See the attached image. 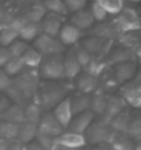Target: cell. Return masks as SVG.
<instances>
[{"mask_svg":"<svg viewBox=\"0 0 141 150\" xmlns=\"http://www.w3.org/2000/svg\"><path fill=\"white\" fill-rule=\"evenodd\" d=\"M68 91V86L62 80L40 81L36 92L37 98H39L37 103L40 105V108H54L57 103H59L62 99L67 98Z\"/></svg>","mask_w":141,"mask_h":150,"instance_id":"cell-1","label":"cell"},{"mask_svg":"<svg viewBox=\"0 0 141 150\" xmlns=\"http://www.w3.org/2000/svg\"><path fill=\"white\" fill-rule=\"evenodd\" d=\"M64 57L62 55H50L43 57L42 62L37 68V73L40 80L44 81H57L64 80Z\"/></svg>","mask_w":141,"mask_h":150,"instance_id":"cell-2","label":"cell"},{"mask_svg":"<svg viewBox=\"0 0 141 150\" xmlns=\"http://www.w3.org/2000/svg\"><path fill=\"white\" fill-rule=\"evenodd\" d=\"M11 83L22 92V95L26 98V100L31 99L36 95L39 84H40V77H39L37 69L25 68L18 76H15L11 80Z\"/></svg>","mask_w":141,"mask_h":150,"instance_id":"cell-3","label":"cell"},{"mask_svg":"<svg viewBox=\"0 0 141 150\" xmlns=\"http://www.w3.org/2000/svg\"><path fill=\"white\" fill-rule=\"evenodd\" d=\"M35 50L42 57H50V55H62L65 52V46L57 37H51L40 33L35 39Z\"/></svg>","mask_w":141,"mask_h":150,"instance_id":"cell-4","label":"cell"},{"mask_svg":"<svg viewBox=\"0 0 141 150\" xmlns=\"http://www.w3.org/2000/svg\"><path fill=\"white\" fill-rule=\"evenodd\" d=\"M114 22L116 23L119 32H138L141 25L140 15L134 8H127L123 7V10L119 14H116V18L114 19Z\"/></svg>","mask_w":141,"mask_h":150,"instance_id":"cell-5","label":"cell"},{"mask_svg":"<svg viewBox=\"0 0 141 150\" xmlns=\"http://www.w3.org/2000/svg\"><path fill=\"white\" fill-rule=\"evenodd\" d=\"M120 98L127 105H130L134 109H138L141 105V84L140 74L137 72L133 80L125 83L120 88Z\"/></svg>","mask_w":141,"mask_h":150,"instance_id":"cell-6","label":"cell"},{"mask_svg":"<svg viewBox=\"0 0 141 150\" xmlns=\"http://www.w3.org/2000/svg\"><path fill=\"white\" fill-rule=\"evenodd\" d=\"M112 134L114 131L111 129V127L100 120L98 123H91V125L87 128L83 137L86 142H90L93 145H101V143H108Z\"/></svg>","mask_w":141,"mask_h":150,"instance_id":"cell-7","label":"cell"},{"mask_svg":"<svg viewBox=\"0 0 141 150\" xmlns=\"http://www.w3.org/2000/svg\"><path fill=\"white\" fill-rule=\"evenodd\" d=\"M111 44H112V41L105 40V39H101V37H97V36H93V35L82 39V43H80V46L91 57H100V58H104L105 55L109 52Z\"/></svg>","mask_w":141,"mask_h":150,"instance_id":"cell-8","label":"cell"},{"mask_svg":"<svg viewBox=\"0 0 141 150\" xmlns=\"http://www.w3.org/2000/svg\"><path fill=\"white\" fill-rule=\"evenodd\" d=\"M64 132V128L59 125V123L54 118L53 113L42 114L40 120L37 123V134L47 135L51 138H57Z\"/></svg>","mask_w":141,"mask_h":150,"instance_id":"cell-9","label":"cell"},{"mask_svg":"<svg viewBox=\"0 0 141 150\" xmlns=\"http://www.w3.org/2000/svg\"><path fill=\"white\" fill-rule=\"evenodd\" d=\"M64 25V18L59 15H54V14H46L44 18L40 21L39 28H40V33L47 35L51 37H58V33L61 30V28Z\"/></svg>","mask_w":141,"mask_h":150,"instance_id":"cell-10","label":"cell"},{"mask_svg":"<svg viewBox=\"0 0 141 150\" xmlns=\"http://www.w3.org/2000/svg\"><path fill=\"white\" fill-rule=\"evenodd\" d=\"M55 145L67 147V149H72V150H80L83 146L86 145V139L83 135L76 134L72 131H67L62 132L59 137L55 138Z\"/></svg>","mask_w":141,"mask_h":150,"instance_id":"cell-11","label":"cell"},{"mask_svg":"<svg viewBox=\"0 0 141 150\" xmlns=\"http://www.w3.org/2000/svg\"><path fill=\"white\" fill-rule=\"evenodd\" d=\"M116 83H127L134 79L137 74V65L134 61H129V62H122V64L114 65V70H112Z\"/></svg>","mask_w":141,"mask_h":150,"instance_id":"cell-12","label":"cell"},{"mask_svg":"<svg viewBox=\"0 0 141 150\" xmlns=\"http://www.w3.org/2000/svg\"><path fill=\"white\" fill-rule=\"evenodd\" d=\"M94 116L96 114L93 113L91 110H87V112H83L80 114H76L73 116L71 123H69L68 128L69 131L76 132V134H80V135H84V132L87 131V128L91 125V123L94 121Z\"/></svg>","mask_w":141,"mask_h":150,"instance_id":"cell-13","label":"cell"},{"mask_svg":"<svg viewBox=\"0 0 141 150\" xmlns=\"http://www.w3.org/2000/svg\"><path fill=\"white\" fill-rule=\"evenodd\" d=\"M53 116H54V118L58 121L62 128L68 127L73 117L72 109H71V98L67 96L65 99H62L59 103L55 105L54 110H53Z\"/></svg>","mask_w":141,"mask_h":150,"instance_id":"cell-14","label":"cell"},{"mask_svg":"<svg viewBox=\"0 0 141 150\" xmlns=\"http://www.w3.org/2000/svg\"><path fill=\"white\" fill-rule=\"evenodd\" d=\"M82 37H83L82 30H79L77 28H75L71 23H64L57 39L64 46H76L79 43V40H82Z\"/></svg>","mask_w":141,"mask_h":150,"instance_id":"cell-15","label":"cell"},{"mask_svg":"<svg viewBox=\"0 0 141 150\" xmlns=\"http://www.w3.org/2000/svg\"><path fill=\"white\" fill-rule=\"evenodd\" d=\"M91 35L112 41L114 39H118L120 32H119L116 23L114 21H111V22H101L98 25H96V26L93 28V30H91Z\"/></svg>","mask_w":141,"mask_h":150,"instance_id":"cell-16","label":"cell"},{"mask_svg":"<svg viewBox=\"0 0 141 150\" xmlns=\"http://www.w3.org/2000/svg\"><path fill=\"white\" fill-rule=\"evenodd\" d=\"M71 25H73L82 32L87 30V29H91L93 25H94V19H93L90 10L82 8L79 11H75L72 14V17H71Z\"/></svg>","mask_w":141,"mask_h":150,"instance_id":"cell-17","label":"cell"},{"mask_svg":"<svg viewBox=\"0 0 141 150\" xmlns=\"http://www.w3.org/2000/svg\"><path fill=\"white\" fill-rule=\"evenodd\" d=\"M136 57H137V54L134 51L129 50L126 47L118 46V47H114L111 52H108L107 62L111 65H118V64H122V62L133 61V58H136Z\"/></svg>","mask_w":141,"mask_h":150,"instance_id":"cell-18","label":"cell"},{"mask_svg":"<svg viewBox=\"0 0 141 150\" xmlns=\"http://www.w3.org/2000/svg\"><path fill=\"white\" fill-rule=\"evenodd\" d=\"M98 84H100V80L90 76V74H87V73L79 74L76 77V88L80 94L90 95L91 92H94L97 90Z\"/></svg>","mask_w":141,"mask_h":150,"instance_id":"cell-19","label":"cell"},{"mask_svg":"<svg viewBox=\"0 0 141 150\" xmlns=\"http://www.w3.org/2000/svg\"><path fill=\"white\" fill-rule=\"evenodd\" d=\"M62 65H64V79H67V80L76 79L80 74V72H82V68H80V65L77 64V61L72 51H69L68 54L64 57Z\"/></svg>","mask_w":141,"mask_h":150,"instance_id":"cell-20","label":"cell"},{"mask_svg":"<svg viewBox=\"0 0 141 150\" xmlns=\"http://www.w3.org/2000/svg\"><path fill=\"white\" fill-rule=\"evenodd\" d=\"M107 66H108V62L105 58H100V57H91L90 62L83 68L84 73L90 74L93 77L98 79L102 74V73L107 70Z\"/></svg>","mask_w":141,"mask_h":150,"instance_id":"cell-21","label":"cell"},{"mask_svg":"<svg viewBox=\"0 0 141 150\" xmlns=\"http://www.w3.org/2000/svg\"><path fill=\"white\" fill-rule=\"evenodd\" d=\"M37 134V125L33 123H29V121H24L22 124H19L18 127V135H17V139L18 142H21L22 145H26L29 142H32L35 139Z\"/></svg>","mask_w":141,"mask_h":150,"instance_id":"cell-22","label":"cell"},{"mask_svg":"<svg viewBox=\"0 0 141 150\" xmlns=\"http://www.w3.org/2000/svg\"><path fill=\"white\" fill-rule=\"evenodd\" d=\"M108 145L114 150H134V145L130 137H127L126 134H119V132L112 134Z\"/></svg>","mask_w":141,"mask_h":150,"instance_id":"cell-23","label":"cell"},{"mask_svg":"<svg viewBox=\"0 0 141 150\" xmlns=\"http://www.w3.org/2000/svg\"><path fill=\"white\" fill-rule=\"evenodd\" d=\"M0 120L17 124V125L22 124L24 121H25V117H24V108L22 106H18V105H11L4 113L0 114Z\"/></svg>","mask_w":141,"mask_h":150,"instance_id":"cell-24","label":"cell"},{"mask_svg":"<svg viewBox=\"0 0 141 150\" xmlns=\"http://www.w3.org/2000/svg\"><path fill=\"white\" fill-rule=\"evenodd\" d=\"M90 100H91L90 95L80 94V92H79L77 95H75L73 98H71V109H72L73 116L90 110Z\"/></svg>","mask_w":141,"mask_h":150,"instance_id":"cell-25","label":"cell"},{"mask_svg":"<svg viewBox=\"0 0 141 150\" xmlns=\"http://www.w3.org/2000/svg\"><path fill=\"white\" fill-rule=\"evenodd\" d=\"M118 43L119 46L126 47L129 50L134 51L138 57V47H140V39H138V35L137 32H125L120 33L118 36Z\"/></svg>","mask_w":141,"mask_h":150,"instance_id":"cell-26","label":"cell"},{"mask_svg":"<svg viewBox=\"0 0 141 150\" xmlns=\"http://www.w3.org/2000/svg\"><path fill=\"white\" fill-rule=\"evenodd\" d=\"M107 100H108V96H107L105 91L104 90H100L98 92L94 94V96H91L90 110L94 114L102 116V113L105 112V108H107Z\"/></svg>","mask_w":141,"mask_h":150,"instance_id":"cell-27","label":"cell"},{"mask_svg":"<svg viewBox=\"0 0 141 150\" xmlns=\"http://www.w3.org/2000/svg\"><path fill=\"white\" fill-rule=\"evenodd\" d=\"M42 58H43V57H42L33 47H29V48L24 52L22 57H21V61H22V64L25 68L37 69L39 65H40V62H42Z\"/></svg>","mask_w":141,"mask_h":150,"instance_id":"cell-28","label":"cell"},{"mask_svg":"<svg viewBox=\"0 0 141 150\" xmlns=\"http://www.w3.org/2000/svg\"><path fill=\"white\" fill-rule=\"evenodd\" d=\"M43 7L46 8V11L49 14H54V15H59L64 18L65 15H68L69 11L65 6L64 0H46L42 3Z\"/></svg>","mask_w":141,"mask_h":150,"instance_id":"cell-29","label":"cell"},{"mask_svg":"<svg viewBox=\"0 0 141 150\" xmlns=\"http://www.w3.org/2000/svg\"><path fill=\"white\" fill-rule=\"evenodd\" d=\"M39 35H40L39 23H32V22H26L18 32V37L25 43L26 41H33Z\"/></svg>","mask_w":141,"mask_h":150,"instance_id":"cell-30","label":"cell"},{"mask_svg":"<svg viewBox=\"0 0 141 150\" xmlns=\"http://www.w3.org/2000/svg\"><path fill=\"white\" fill-rule=\"evenodd\" d=\"M24 117H25V121H29V123L36 124L39 123V120L42 117V108L37 102H31V103H26L24 106Z\"/></svg>","mask_w":141,"mask_h":150,"instance_id":"cell-31","label":"cell"},{"mask_svg":"<svg viewBox=\"0 0 141 150\" xmlns=\"http://www.w3.org/2000/svg\"><path fill=\"white\" fill-rule=\"evenodd\" d=\"M18 127L17 124L9 123V121H3L0 120V138L4 139V141H14L17 139V135H18Z\"/></svg>","mask_w":141,"mask_h":150,"instance_id":"cell-32","label":"cell"},{"mask_svg":"<svg viewBox=\"0 0 141 150\" xmlns=\"http://www.w3.org/2000/svg\"><path fill=\"white\" fill-rule=\"evenodd\" d=\"M47 14L46 8L43 7L42 3H37V4H33L31 8L28 10V13L25 14V19L28 22L32 23H40V21L44 18V15Z\"/></svg>","mask_w":141,"mask_h":150,"instance_id":"cell-33","label":"cell"},{"mask_svg":"<svg viewBox=\"0 0 141 150\" xmlns=\"http://www.w3.org/2000/svg\"><path fill=\"white\" fill-rule=\"evenodd\" d=\"M1 69L9 74L10 77L13 79V77H15V76H18L19 73L25 69V66H24L21 58H10Z\"/></svg>","mask_w":141,"mask_h":150,"instance_id":"cell-34","label":"cell"},{"mask_svg":"<svg viewBox=\"0 0 141 150\" xmlns=\"http://www.w3.org/2000/svg\"><path fill=\"white\" fill-rule=\"evenodd\" d=\"M15 40H18V32L13 29L11 26H3L0 29V46L1 47H7L14 43Z\"/></svg>","mask_w":141,"mask_h":150,"instance_id":"cell-35","label":"cell"},{"mask_svg":"<svg viewBox=\"0 0 141 150\" xmlns=\"http://www.w3.org/2000/svg\"><path fill=\"white\" fill-rule=\"evenodd\" d=\"M96 3L102 7V8L107 11V14H112V15H116L123 10L125 7V1L123 0H96Z\"/></svg>","mask_w":141,"mask_h":150,"instance_id":"cell-36","label":"cell"},{"mask_svg":"<svg viewBox=\"0 0 141 150\" xmlns=\"http://www.w3.org/2000/svg\"><path fill=\"white\" fill-rule=\"evenodd\" d=\"M28 48H29L28 43H25V41H22V40H15L14 43H11V44L7 47L11 58H21Z\"/></svg>","mask_w":141,"mask_h":150,"instance_id":"cell-37","label":"cell"},{"mask_svg":"<svg viewBox=\"0 0 141 150\" xmlns=\"http://www.w3.org/2000/svg\"><path fill=\"white\" fill-rule=\"evenodd\" d=\"M73 55H75V58H76L77 61V64L80 65V68H84L89 62H90V59H91V55L87 52L84 48H83L82 46H76V47H73V50H72Z\"/></svg>","mask_w":141,"mask_h":150,"instance_id":"cell-38","label":"cell"},{"mask_svg":"<svg viewBox=\"0 0 141 150\" xmlns=\"http://www.w3.org/2000/svg\"><path fill=\"white\" fill-rule=\"evenodd\" d=\"M35 141L44 150H54V147H55V138L47 137V135H42V134H36Z\"/></svg>","mask_w":141,"mask_h":150,"instance_id":"cell-39","label":"cell"},{"mask_svg":"<svg viewBox=\"0 0 141 150\" xmlns=\"http://www.w3.org/2000/svg\"><path fill=\"white\" fill-rule=\"evenodd\" d=\"M90 13H91V15H93L94 22H96V21H98V22H104L105 19H107V17H108L107 11H105V10L102 8L100 4H98V3H96V1L91 4Z\"/></svg>","mask_w":141,"mask_h":150,"instance_id":"cell-40","label":"cell"},{"mask_svg":"<svg viewBox=\"0 0 141 150\" xmlns=\"http://www.w3.org/2000/svg\"><path fill=\"white\" fill-rule=\"evenodd\" d=\"M141 134V121L138 117L130 118V123H129L127 131H126V135L127 137H134L138 138Z\"/></svg>","mask_w":141,"mask_h":150,"instance_id":"cell-41","label":"cell"},{"mask_svg":"<svg viewBox=\"0 0 141 150\" xmlns=\"http://www.w3.org/2000/svg\"><path fill=\"white\" fill-rule=\"evenodd\" d=\"M87 1L89 0H64L69 13H75V11H79L82 8H86Z\"/></svg>","mask_w":141,"mask_h":150,"instance_id":"cell-42","label":"cell"},{"mask_svg":"<svg viewBox=\"0 0 141 150\" xmlns=\"http://www.w3.org/2000/svg\"><path fill=\"white\" fill-rule=\"evenodd\" d=\"M11 80H13V79L10 77L3 69H0V91L4 92L6 90H7V87L11 84Z\"/></svg>","mask_w":141,"mask_h":150,"instance_id":"cell-43","label":"cell"},{"mask_svg":"<svg viewBox=\"0 0 141 150\" xmlns=\"http://www.w3.org/2000/svg\"><path fill=\"white\" fill-rule=\"evenodd\" d=\"M10 58H11V55H10L9 50L6 47H0V69L4 66V64Z\"/></svg>","mask_w":141,"mask_h":150,"instance_id":"cell-44","label":"cell"},{"mask_svg":"<svg viewBox=\"0 0 141 150\" xmlns=\"http://www.w3.org/2000/svg\"><path fill=\"white\" fill-rule=\"evenodd\" d=\"M11 105H13V103L10 102V99L7 98V96H6V95H0V114L4 113V112L9 109Z\"/></svg>","mask_w":141,"mask_h":150,"instance_id":"cell-45","label":"cell"},{"mask_svg":"<svg viewBox=\"0 0 141 150\" xmlns=\"http://www.w3.org/2000/svg\"><path fill=\"white\" fill-rule=\"evenodd\" d=\"M7 150H25V146L21 143V142H9V146H7Z\"/></svg>","mask_w":141,"mask_h":150,"instance_id":"cell-46","label":"cell"},{"mask_svg":"<svg viewBox=\"0 0 141 150\" xmlns=\"http://www.w3.org/2000/svg\"><path fill=\"white\" fill-rule=\"evenodd\" d=\"M25 150H44V149H43L36 141H32V142H29V143H26Z\"/></svg>","mask_w":141,"mask_h":150,"instance_id":"cell-47","label":"cell"},{"mask_svg":"<svg viewBox=\"0 0 141 150\" xmlns=\"http://www.w3.org/2000/svg\"><path fill=\"white\" fill-rule=\"evenodd\" d=\"M96 150H114L108 143H101V145H97Z\"/></svg>","mask_w":141,"mask_h":150,"instance_id":"cell-48","label":"cell"},{"mask_svg":"<svg viewBox=\"0 0 141 150\" xmlns=\"http://www.w3.org/2000/svg\"><path fill=\"white\" fill-rule=\"evenodd\" d=\"M123 1H129V3H133V4H137V3H140V0H123Z\"/></svg>","mask_w":141,"mask_h":150,"instance_id":"cell-49","label":"cell"},{"mask_svg":"<svg viewBox=\"0 0 141 150\" xmlns=\"http://www.w3.org/2000/svg\"><path fill=\"white\" fill-rule=\"evenodd\" d=\"M37 1H42V3H43V1H46V0H37Z\"/></svg>","mask_w":141,"mask_h":150,"instance_id":"cell-50","label":"cell"},{"mask_svg":"<svg viewBox=\"0 0 141 150\" xmlns=\"http://www.w3.org/2000/svg\"><path fill=\"white\" fill-rule=\"evenodd\" d=\"M0 141H1V138H0Z\"/></svg>","mask_w":141,"mask_h":150,"instance_id":"cell-51","label":"cell"}]
</instances>
